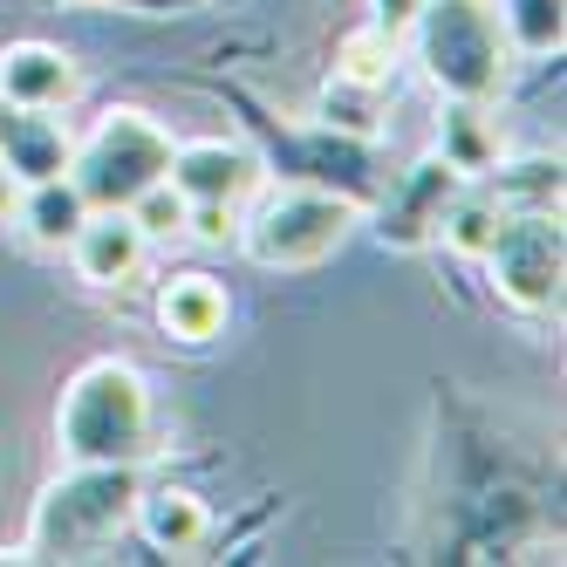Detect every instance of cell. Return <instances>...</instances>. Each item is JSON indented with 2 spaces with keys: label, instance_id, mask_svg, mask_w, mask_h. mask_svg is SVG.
<instances>
[{
  "label": "cell",
  "instance_id": "1",
  "mask_svg": "<svg viewBox=\"0 0 567 567\" xmlns=\"http://www.w3.org/2000/svg\"><path fill=\"white\" fill-rule=\"evenodd\" d=\"M55 437L69 465H144L157 452V411H151V383L131 362H90L75 370L55 411Z\"/></svg>",
  "mask_w": 567,
  "mask_h": 567
},
{
  "label": "cell",
  "instance_id": "2",
  "mask_svg": "<svg viewBox=\"0 0 567 567\" xmlns=\"http://www.w3.org/2000/svg\"><path fill=\"white\" fill-rule=\"evenodd\" d=\"M417 62L424 75L458 96V103H493L499 83H506V21H499V0H424L417 21Z\"/></svg>",
  "mask_w": 567,
  "mask_h": 567
},
{
  "label": "cell",
  "instance_id": "3",
  "mask_svg": "<svg viewBox=\"0 0 567 567\" xmlns=\"http://www.w3.org/2000/svg\"><path fill=\"white\" fill-rule=\"evenodd\" d=\"M137 513V465H75L55 478L28 526V554L34 560H90L110 547Z\"/></svg>",
  "mask_w": 567,
  "mask_h": 567
},
{
  "label": "cell",
  "instance_id": "4",
  "mask_svg": "<svg viewBox=\"0 0 567 567\" xmlns=\"http://www.w3.org/2000/svg\"><path fill=\"white\" fill-rule=\"evenodd\" d=\"M165 172H172V137L144 110H110L69 157V178L83 185L90 206H131Z\"/></svg>",
  "mask_w": 567,
  "mask_h": 567
},
{
  "label": "cell",
  "instance_id": "5",
  "mask_svg": "<svg viewBox=\"0 0 567 567\" xmlns=\"http://www.w3.org/2000/svg\"><path fill=\"white\" fill-rule=\"evenodd\" d=\"M349 226H355V206L336 192H274L239 239L260 267H315L349 239Z\"/></svg>",
  "mask_w": 567,
  "mask_h": 567
},
{
  "label": "cell",
  "instance_id": "6",
  "mask_svg": "<svg viewBox=\"0 0 567 567\" xmlns=\"http://www.w3.org/2000/svg\"><path fill=\"white\" fill-rule=\"evenodd\" d=\"M499 295L526 315L560 301V213H506L499 239L485 247Z\"/></svg>",
  "mask_w": 567,
  "mask_h": 567
},
{
  "label": "cell",
  "instance_id": "7",
  "mask_svg": "<svg viewBox=\"0 0 567 567\" xmlns=\"http://www.w3.org/2000/svg\"><path fill=\"white\" fill-rule=\"evenodd\" d=\"M192 206H239L260 185V157L247 144L226 137H198V144H172V172H165Z\"/></svg>",
  "mask_w": 567,
  "mask_h": 567
},
{
  "label": "cell",
  "instance_id": "8",
  "mask_svg": "<svg viewBox=\"0 0 567 567\" xmlns=\"http://www.w3.org/2000/svg\"><path fill=\"white\" fill-rule=\"evenodd\" d=\"M144 247L151 239L124 206H90V219L69 239V260H75L83 280H96V288H124V280L144 267Z\"/></svg>",
  "mask_w": 567,
  "mask_h": 567
},
{
  "label": "cell",
  "instance_id": "9",
  "mask_svg": "<svg viewBox=\"0 0 567 567\" xmlns=\"http://www.w3.org/2000/svg\"><path fill=\"white\" fill-rule=\"evenodd\" d=\"M458 198V172L444 165V157H424L417 172H403V185L390 192V206H383V239L390 247H424V239L437 233V219H444V206Z\"/></svg>",
  "mask_w": 567,
  "mask_h": 567
},
{
  "label": "cell",
  "instance_id": "10",
  "mask_svg": "<svg viewBox=\"0 0 567 567\" xmlns=\"http://www.w3.org/2000/svg\"><path fill=\"white\" fill-rule=\"evenodd\" d=\"M0 96L14 110H62L75 96V62L49 42H14L0 55Z\"/></svg>",
  "mask_w": 567,
  "mask_h": 567
},
{
  "label": "cell",
  "instance_id": "11",
  "mask_svg": "<svg viewBox=\"0 0 567 567\" xmlns=\"http://www.w3.org/2000/svg\"><path fill=\"white\" fill-rule=\"evenodd\" d=\"M131 519L144 526V540H151L157 554H198V547H206V534H213L206 499L185 493V485H157V493H137V513H131Z\"/></svg>",
  "mask_w": 567,
  "mask_h": 567
},
{
  "label": "cell",
  "instance_id": "12",
  "mask_svg": "<svg viewBox=\"0 0 567 567\" xmlns=\"http://www.w3.org/2000/svg\"><path fill=\"white\" fill-rule=\"evenodd\" d=\"M69 157H75V137L55 124L49 110H21V116H14V131H8V144H0V165H8L21 185L62 178V172H69Z\"/></svg>",
  "mask_w": 567,
  "mask_h": 567
},
{
  "label": "cell",
  "instance_id": "13",
  "mask_svg": "<svg viewBox=\"0 0 567 567\" xmlns=\"http://www.w3.org/2000/svg\"><path fill=\"white\" fill-rule=\"evenodd\" d=\"M14 219L28 226L34 247H69L75 226L90 219V198H83V185H75V178L62 172V178H42V185H21Z\"/></svg>",
  "mask_w": 567,
  "mask_h": 567
},
{
  "label": "cell",
  "instance_id": "14",
  "mask_svg": "<svg viewBox=\"0 0 567 567\" xmlns=\"http://www.w3.org/2000/svg\"><path fill=\"white\" fill-rule=\"evenodd\" d=\"M157 321L178 342H213L226 329V288L213 274H178L165 295H157Z\"/></svg>",
  "mask_w": 567,
  "mask_h": 567
},
{
  "label": "cell",
  "instance_id": "15",
  "mask_svg": "<svg viewBox=\"0 0 567 567\" xmlns=\"http://www.w3.org/2000/svg\"><path fill=\"white\" fill-rule=\"evenodd\" d=\"M437 157H444L458 178L493 172V165H499V124H493V110L452 96V110H444V124H437Z\"/></svg>",
  "mask_w": 567,
  "mask_h": 567
},
{
  "label": "cell",
  "instance_id": "16",
  "mask_svg": "<svg viewBox=\"0 0 567 567\" xmlns=\"http://www.w3.org/2000/svg\"><path fill=\"white\" fill-rule=\"evenodd\" d=\"M493 198H499L506 213H560V157L493 165Z\"/></svg>",
  "mask_w": 567,
  "mask_h": 567
},
{
  "label": "cell",
  "instance_id": "17",
  "mask_svg": "<svg viewBox=\"0 0 567 567\" xmlns=\"http://www.w3.org/2000/svg\"><path fill=\"white\" fill-rule=\"evenodd\" d=\"M499 226H506V206H499V198H452V206H444V219H437V233L452 239L465 260H485V247L499 239Z\"/></svg>",
  "mask_w": 567,
  "mask_h": 567
},
{
  "label": "cell",
  "instance_id": "18",
  "mask_svg": "<svg viewBox=\"0 0 567 567\" xmlns=\"http://www.w3.org/2000/svg\"><path fill=\"white\" fill-rule=\"evenodd\" d=\"M499 21H506V42L526 55L560 49V0H506Z\"/></svg>",
  "mask_w": 567,
  "mask_h": 567
},
{
  "label": "cell",
  "instance_id": "19",
  "mask_svg": "<svg viewBox=\"0 0 567 567\" xmlns=\"http://www.w3.org/2000/svg\"><path fill=\"white\" fill-rule=\"evenodd\" d=\"M124 213L144 226V239H172V233H185V219H192V198H185L172 178H157L151 192H137V198H131Z\"/></svg>",
  "mask_w": 567,
  "mask_h": 567
},
{
  "label": "cell",
  "instance_id": "20",
  "mask_svg": "<svg viewBox=\"0 0 567 567\" xmlns=\"http://www.w3.org/2000/svg\"><path fill=\"white\" fill-rule=\"evenodd\" d=\"M321 110H329V124L377 131V83H349V75H336V90L321 96Z\"/></svg>",
  "mask_w": 567,
  "mask_h": 567
},
{
  "label": "cell",
  "instance_id": "21",
  "mask_svg": "<svg viewBox=\"0 0 567 567\" xmlns=\"http://www.w3.org/2000/svg\"><path fill=\"white\" fill-rule=\"evenodd\" d=\"M390 55H396V42L383 28H370V34H355V42L342 49V75H349V83H377L383 90V62Z\"/></svg>",
  "mask_w": 567,
  "mask_h": 567
},
{
  "label": "cell",
  "instance_id": "22",
  "mask_svg": "<svg viewBox=\"0 0 567 567\" xmlns=\"http://www.w3.org/2000/svg\"><path fill=\"white\" fill-rule=\"evenodd\" d=\"M417 8H424V0H370V28H383L390 42H396V34H411Z\"/></svg>",
  "mask_w": 567,
  "mask_h": 567
},
{
  "label": "cell",
  "instance_id": "23",
  "mask_svg": "<svg viewBox=\"0 0 567 567\" xmlns=\"http://www.w3.org/2000/svg\"><path fill=\"white\" fill-rule=\"evenodd\" d=\"M185 233H198V239H226V233H233V206H192Z\"/></svg>",
  "mask_w": 567,
  "mask_h": 567
},
{
  "label": "cell",
  "instance_id": "24",
  "mask_svg": "<svg viewBox=\"0 0 567 567\" xmlns=\"http://www.w3.org/2000/svg\"><path fill=\"white\" fill-rule=\"evenodd\" d=\"M14 206H21V178H14L8 165H0V226L14 219Z\"/></svg>",
  "mask_w": 567,
  "mask_h": 567
},
{
  "label": "cell",
  "instance_id": "25",
  "mask_svg": "<svg viewBox=\"0 0 567 567\" xmlns=\"http://www.w3.org/2000/svg\"><path fill=\"white\" fill-rule=\"evenodd\" d=\"M14 116H21V110H14L8 96H0V144H8V131H14Z\"/></svg>",
  "mask_w": 567,
  "mask_h": 567
}]
</instances>
